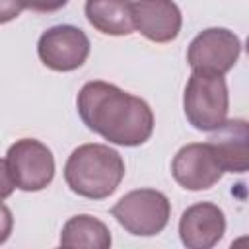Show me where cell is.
I'll return each instance as SVG.
<instances>
[{"instance_id": "15", "label": "cell", "mask_w": 249, "mask_h": 249, "mask_svg": "<svg viewBox=\"0 0 249 249\" xmlns=\"http://www.w3.org/2000/svg\"><path fill=\"white\" fill-rule=\"evenodd\" d=\"M21 0H0V23H8L16 19L23 12Z\"/></svg>"}, {"instance_id": "3", "label": "cell", "mask_w": 249, "mask_h": 249, "mask_svg": "<svg viewBox=\"0 0 249 249\" xmlns=\"http://www.w3.org/2000/svg\"><path fill=\"white\" fill-rule=\"evenodd\" d=\"M228 107L230 95L224 76L193 70L183 95V109L189 124L196 130L212 132L226 121Z\"/></svg>"}, {"instance_id": "10", "label": "cell", "mask_w": 249, "mask_h": 249, "mask_svg": "<svg viewBox=\"0 0 249 249\" xmlns=\"http://www.w3.org/2000/svg\"><path fill=\"white\" fill-rule=\"evenodd\" d=\"M132 23L146 39L169 43L179 35L183 16L171 0H136L132 4Z\"/></svg>"}, {"instance_id": "16", "label": "cell", "mask_w": 249, "mask_h": 249, "mask_svg": "<svg viewBox=\"0 0 249 249\" xmlns=\"http://www.w3.org/2000/svg\"><path fill=\"white\" fill-rule=\"evenodd\" d=\"M16 189V183L10 175V169H8V163L6 160H0V202H4Z\"/></svg>"}, {"instance_id": "2", "label": "cell", "mask_w": 249, "mask_h": 249, "mask_svg": "<svg viewBox=\"0 0 249 249\" xmlns=\"http://www.w3.org/2000/svg\"><path fill=\"white\" fill-rule=\"evenodd\" d=\"M124 177L121 154L105 144H82L66 160L64 181L72 193L103 200L111 196Z\"/></svg>"}, {"instance_id": "14", "label": "cell", "mask_w": 249, "mask_h": 249, "mask_svg": "<svg viewBox=\"0 0 249 249\" xmlns=\"http://www.w3.org/2000/svg\"><path fill=\"white\" fill-rule=\"evenodd\" d=\"M21 4H23V8L33 10V12L51 14V12L64 8L68 4V0H21Z\"/></svg>"}, {"instance_id": "5", "label": "cell", "mask_w": 249, "mask_h": 249, "mask_svg": "<svg viewBox=\"0 0 249 249\" xmlns=\"http://www.w3.org/2000/svg\"><path fill=\"white\" fill-rule=\"evenodd\" d=\"M6 163L16 187L27 193L43 191L54 177L53 152L35 138L16 140L8 148Z\"/></svg>"}, {"instance_id": "12", "label": "cell", "mask_w": 249, "mask_h": 249, "mask_svg": "<svg viewBox=\"0 0 249 249\" xmlns=\"http://www.w3.org/2000/svg\"><path fill=\"white\" fill-rule=\"evenodd\" d=\"M86 18L105 35H128L134 29L130 0H86Z\"/></svg>"}, {"instance_id": "4", "label": "cell", "mask_w": 249, "mask_h": 249, "mask_svg": "<svg viewBox=\"0 0 249 249\" xmlns=\"http://www.w3.org/2000/svg\"><path fill=\"white\" fill-rule=\"evenodd\" d=\"M111 214L130 235L152 237L167 226L171 204L161 191L136 189L121 196L111 208Z\"/></svg>"}, {"instance_id": "13", "label": "cell", "mask_w": 249, "mask_h": 249, "mask_svg": "<svg viewBox=\"0 0 249 249\" xmlns=\"http://www.w3.org/2000/svg\"><path fill=\"white\" fill-rule=\"evenodd\" d=\"M62 247H88V249H107L111 247L109 228L89 214L72 216L60 231Z\"/></svg>"}, {"instance_id": "11", "label": "cell", "mask_w": 249, "mask_h": 249, "mask_svg": "<svg viewBox=\"0 0 249 249\" xmlns=\"http://www.w3.org/2000/svg\"><path fill=\"white\" fill-rule=\"evenodd\" d=\"M247 140H249L247 121L231 119V121H224L218 128H214L206 144L212 150L222 171L245 173L249 165Z\"/></svg>"}, {"instance_id": "17", "label": "cell", "mask_w": 249, "mask_h": 249, "mask_svg": "<svg viewBox=\"0 0 249 249\" xmlns=\"http://www.w3.org/2000/svg\"><path fill=\"white\" fill-rule=\"evenodd\" d=\"M12 228H14V218H12V210L0 202V245L10 237L12 233Z\"/></svg>"}, {"instance_id": "8", "label": "cell", "mask_w": 249, "mask_h": 249, "mask_svg": "<svg viewBox=\"0 0 249 249\" xmlns=\"http://www.w3.org/2000/svg\"><path fill=\"white\" fill-rule=\"evenodd\" d=\"M222 173L224 171L206 142L183 146L171 161L173 179L189 191H206L214 187L222 179Z\"/></svg>"}, {"instance_id": "6", "label": "cell", "mask_w": 249, "mask_h": 249, "mask_svg": "<svg viewBox=\"0 0 249 249\" xmlns=\"http://www.w3.org/2000/svg\"><path fill=\"white\" fill-rule=\"evenodd\" d=\"M241 54L239 37L226 27H208L200 31L187 49V62L195 72L224 76Z\"/></svg>"}, {"instance_id": "9", "label": "cell", "mask_w": 249, "mask_h": 249, "mask_svg": "<svg viewBox=\"0 0 249 249\" xmlns=\"http://www.w3.org/2000/svg\"><path fill=\"white\" fill-rule=\"evenodd\" d=\"M226 231V216L214 202H196L189 206L179 220V237L189 249H210Z\"/></svg>"}, {"instance_id": "7", "label": "cell", "mask_w": 249, "mask_h": 249, "mask_svg": "<svg viewBox=\"0 0 249 249\" xmlns=\"http://www.w3.org/2000/svg\"><path fill=\"white\" fill-rule=\"evenodd\" d=\"M89 39L76 25H53L37 43L41 62L56 72H72L80 68L89 56Z\"/></svg>"}, {"instance_id": "1", "label": "cell", "mask_w": 249, "mask_h": 249, "mask_svg": "<svg viewBox=\"0 0 249 249\" xmlns=\"http://www.w3.org/2000/svg\"><path fill=\"white\" fill-rule=\"evenodd\" d=\"M84 124L117 146L134 148L150 140L154 132V113L150 105L115 84L86 82L76 99Z\"/></svg>"}]
</instances>
